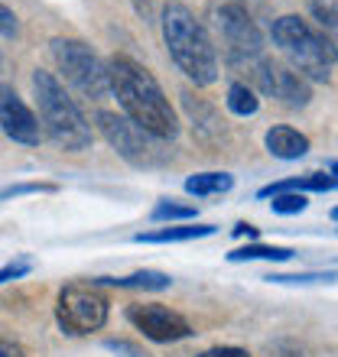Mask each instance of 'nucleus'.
<instances>
[{"label": "nucleus", "mask_w": 338, "mask_h": 357, "mask_svg": "<svg viewBox=\"0 0 338 357\" xmlns=\"http://www.w3.org/2000/svg\"><path fill=\"white\" fill-rule=\"evenodd\" d=\"M198 357H251V354L241 348H212V351H202Z\"/></svg>", "instance_id": "bb28decb"}, {"label": "nucleus", "mask_w": 338, "mask_h": 357, "mask_svg": "<svg viewBox=\"0 0 338 357\" xmlns=\"http://www.w3.org/2000/svg\"><path fill=\"white\" fill-rule=\"evenodd\" d=\"M108 78H111V91L117 94L124 114L137 127H143L163 143L176 140L179 133L176 111H172L169 98L163 94V88L156 85V78L140 62H133L127 56H114L108 62Z\"/></svg>", "instance_id": "f257e3e1"}, {"label": "nucleus", "mask_w": 338, "mask_h": 357, "mask_svg": "<svg viewBox=\"0 0 338 357\" xmlns=\"http://www.w3.org/2000/svg\"><path fill=\"white\" fill-rule=\"evenodd\" d=\"M52 59H56L59 72L66 75V82L75 91H82L91 101H101L104 94L111 91V78H108V66L94 56L91 49L84 46L82 39H52L49 43Z\"/></svg>", "instance_id": "423d86ee"}, {"label": "nucleus", "mask_w": 338, "mask_h": 357, "mask_svg": "<svg viewBox=\"0 0 338 357\" xmlns=\"http://www.w3.org/2000/svg\"><path fill=\"white\" fill-rule=\"evenodd\" d=\"M0 357H27V351L20 348V344H13V341L0 338Z\"/></svg>", "instance_id": "cd10ccee"}, {"label": "nucleus", "mask_w": 338, "mask_h": 357, "mask_svg": "<svg viewBox=\"0 0 338 357\" xmlns=\"http://www.w3.org/2000/svg\"><path fill=\"white\" fill-rule=\"evenodd\" d=\"M235 237H247V241H257V227H254V225H244V221H241V225L235 227Z\"/></svg>", "instance_id": "c85d7f7f"}, {"label": "nucleus", "mask_w": 338, "mask_h": 357, "mask_svg": "<svg viewBox=\"0 0 338 357\" xmlns=\"http://www.w3.org/2000/svg\"><path fill=\"white\" fill-rule=\"evenodd\" d=\"M49 188L52 185H10L0 192V202H3V198H13V195H27V192H49Z\"/></svg>", "instance_id": "a878e982"}, {"label": "nucleus", "mask_w": 338, "mask_h": 357, "mask_svg": "<svg viewBox=\"0 0 338 357\" xmlns=\"http://www.w3.org/2000/svg\"><path fill=\"white\" fill-rule=\"evenodd\" d=\"M332 221H338V208H332Z\"/></svg>", "instance_id": "7c9ffc66"}, {"label": "nucleus", "mask_w": 338, "mask_h": 357, "mask_svg": "<svg viewBox=\"0 0 338 357\" xmlns=\"http://www.w3.org/2000/svg\"><path fill=\"white\" fill-rule=\"evenodd\" d=\"M251 75H254V85L257 91L273 98V101L286 104V107H306L312 98V88L309 82L296 72V68L283 66V62H270V59H260L251 66Z\"/></svg>", "instance_id": "1a4fd4ad"}, {"label": "nucleus", "mask_w": 338, "mask_h": 357, "mask_svg": "<svg viewBox=\"0 0 338 357\" xmlns=\"http://www.w3.org/2000/svg\"><path fill=\"white\" fill-rule=\"evenodd\" d=\"M163 39H166L169 59L196 85H212L218 78V56L212 46V36L186 3L169 0L163 7Z\"/></svg>", "instance_id": "f03ea898"}, {"label": "nucleus", "mask_w": 338, "mask_h": 357, "mask_svg": "<svg viewBox=\"0 0 338 357\" xmlns=\"http://www.w3.org/2000/svg\"><path fill=\"white\" fill-rule=\"evenodd\" d=\"M101 286H117V289H169L172 280L160 270H137L131 276H101Z\"/></svg>", "instance_id": "2eb2a0df"}, {"label": "nucleus", "mask_w": 338, "mask_h": 357, "mask_svg": "<svg viewBox=\"0 0 338 357\" xmlns=\"http://www.w3.org/2000/svg\"><path fill=\"white\" fill-rule=\"evenodd\" d=\"M257 107H260V98H257V91L247 88L244 82H235V85L228 88V111L231 114L251 117V114H257Z\"/></svg>", "instance_id": "a211bd4d"}, {"label": "nucleus", "mask_w": 338, "mask_h": 357, "mask_svg": "<svg viewBox=\"0 0 338 357\" xmlns=\"http://www.w3.org/2000/svg\"><path fill=\"white\" fill-rule=\"evenodd\" d=\"M20 33V23H17V13L10 7H3L0 3V36H7V39H13Z\"/></svg>", "instance_id": "5701e85b"}, {"label": "nucleus", "mask_w": 338, "mask_h": 357, "mask_svg": "<svg viewBox=\"0 0 338 357\" xmlns=\"http://www.w3.org/2000/svg\"><path fill=\"white\" fill-rule=\"evenodd\" d=\"M231 185H235V176L228 172H196L186 178V192L196 198L221 195V192H231Z\"/></svg>", "instance_id": "f3484780"}, {"label": "nucleus", "mask_w": 338, "mask_h": 357, "mask_svg": "<svg viewBox=\"0 0 338 357\" xmlns=\"http://www.w3.org/2000/svg\"><path fill=\"white\" fill-rule=\"evenodd\" d=\"M196 205H179V202H160L153 208V221H196Z\"/></svg>", "instance_id": "aec40b11"}, {"label": "nucleus", "mask_w": 338, "mask_h": 357, "mask_svg": "<svg viewBox=\"0 0 338 357\" xmlns=\"http://www.w3.org/2000/svg\"><path fill=\"white\" fill-rule=\"evenodd\" d=\"M215 234V225H169L160 231L137 234L140 244H182V241H198V237Z\"/></svg>", "instance_id": "4468645a"}, {"label": "nucleus", "mask_w": 338, "mask_h": 357, "mask_svg": "<svg viewBox=\"0 0 338 357\" xmlns=\"http://www.w3.org/2000/svg\"><path fill=\"white\" fill-rule=\"evenodd\" d=\"M56 319L68 335H91L108 321V299L91 286H66L59 292Z\"/></svg>", "instance_id": "6e6552de"}, {"label": "nucleus", "mask_w": 338, "mask_h": 357, "mask_svg": "<svg viewBox=\"0 0 338 357\" xmlns=\"http://www.w3.org/2000/svg\"><path fill=\"white\" fill-rule=\"evenodd\" d=\"M338 188V178L325 176V172H309V176H300V178H283V182H273V185H263L257 195L260 198H270L277 192H335Z\"/></svg>", "instance_id": "ddd939ff"}, {"label": "nucleus", "mask_w": 338, "mask_h": 357, "mask_svg": "<svg viewBox=\"0 0 338 357\" xmlns=\"http://www.w3.org/2000/svg\"><path fill=\"white\" fill-rule=\"evenodd\" d=\"M98 121V130L104 133V140L111 143L114 150L121 153L131 166H140V169H153V166H163L169 160L166 143L156 140L153 133H147L143 127L127 117V114H111V111H98L94 114Z\"/></svg>", "instance_id": "39448f33"}, {"label": "nucleus", "mask_w": 338, "mask_h": 357, "mask_svg": "<svg viewBox=\"0 0 338 357\" xmlns=\"http://www.w3.org/2000/svg\"><path fill=\"white\" fill-rule=\"evenodd\" d=\"M104 348L114 351V354H124V357H150L147 351H140L137 344H127V341H108Z\"/></svg>", "instance_id": "393cba45"}, {"label": "nucleus", "mask_w": 338, "mask_h": 357, "mask_svg": "<svg viewBox=\"0 0 338 357\" xmlns=\"http://www.w3.org/2000/svg\"><path fill=\"white\" fill-rule=\"evenodd\" d=\"M329 172H332V176L338 178V162H332V169H329Z\"/></svg>", "instance_id": "c756f323"}, {"label": "nucleus", "mask_w": 338, "mask_h": 357, "mask_svg": "<svg viewBox=\"0 0 338 357\" xmlns=\"http://www.w3.org/2000/svg\"><path fill=\"white\" fill-rule=\"evenodd\" d=\"M127 319L137 331H143L150 341H160V344L182 341L192 335V325L179 312L166 309L160 302H133V305H127Z\"/></svg>", "instance_id": "9d476101"}, {"label": "nucleus", "mask_w": 338, "mask_h": 357, "mask_svg": "<svg viewBox=\"0 0 338 357\" xmlns=\"http://www.w3.org/2000/svg\"><path fill=\"white\" fill-rule=\"evenodd\" d=\"M270 282L280 286H312V282H338V270H325V273H270L263 276Z\"/></svg>", "instance_id": "6ab92c4d"}, {"label": "nucleus", "mask_w": 338, "mask_h": 357, "mask_svg": "<svg viewBox=\"0 0 338 357\" xmlns=\"http://www.w3.org/2000/svg\"><path fill=\"white\" fill-rule=\"evenodd\" d=\"M270 36L302 78L329 82L332 68L338 66V46L325 36V29L312 26L309 20L300 17H280L273 20Z\"/></svg>", "instance_id": "7ed1b4c3"}, {"label": "nucleus", "mask_w": 338, "mask_h": 357, "mask_svg": "<svg viewBox=\"0 0 338 357\" xmlns=\"http://www.w3.org/2000/svg\"><path fill=\"white\" fill-rule=\"evenodd\" d=\"M309 10L325 29H338V0H312Z\"/></svg>", "instance_id": "4be33fe9"}, {"label": "nucleus", "mask_w": 338, "mask_h": 357, "mask_svg": "<svg viewBox=\"0 0 338 357\" xmlns=\"http://www.w3.org/2000/svg\"><path fill=\"white\" fill-rule=\"evenodd\" d=\"M0 130L13 143H23V146H39V140H43L36 114L29 111L23 98L10 85H0Z\"/></svg>", "instance_id": "9b49d317"}, {"label": "nucleus", "mask_w": 338, "mask_h": 357, "mask_svg": "<svg viewBox=\"0 0 338 357\" xmlns=\"http://www.w3.org/2000/svg\"><path fill=\"white\" fill-rule=\"evenodd\" d=\"M293 257H296V250H290V247L247 244V247H237V250H231V254H228V260H231V264H251V260H267V264H286V260H293Z\"/></svg>", "instance_id": "dca6fc26"}, {"label": "nucleus", "mask_w": 338, "mask_h": 357, "mask_svg": "<svg viewBox=\"0 0 338 357\" xmlns=\"http://www.w3.org/2000/svg\"><path fill=\"white\" fill-rule=\"evenodd\" d=\"M33 270V264L29 260H13V264L0 266V282H10V280H20V276H27V273Z\"/></svg>", "instance_id": "b1692460"}, {"label": "nucleus", "mask_w": 338, "mask_h": 357, "mask_svg": "<svg viewBox=\"0 0 338 357\" xmlns=\"http://www.w3.org/2000/svg\"><path fill=\"white\" fill-rule=\"evenodd\" d=\"M215 29L218 39L225 46V56L231 59V66H247L260 62L263 52V33L257 29V23L251 20L241 3H225L215 10Z\"/></svg>", "instance_id": "0eeeda50"}, {"label": "nucleus", "mask_w": 338, "mask_h": 357, "mask_svg": "<svg viewBox=\"0 0 338 357\" xmlns=\"http://www.w3.org/2000/svg\"><path fill=\"white\" fill-rule=\"evenodd\" d=\"M33 94H36L39 121L56 146L68 153H82L91 146V127L52 72H33Z\"/></svg>", "instance_id": "20e7f679"}, {"label": "nucleus", "mask_w": 338, "mask_h": 357, "mask_svg": "<svg viewBox=\"0 0 338 357\" xmlns=\"http://www.w3.org/2000/svg\"><path fill=\"white\" fill-rule=\"evenodd\" d=\"M267 150L277 156V160H302L306 153H309V137L300 130H293V127H270L267 130Z\"/></svg>", "instance_id": "f8f14e48"}, {"label": "nucleus", "mask_w": 338, "mask_h": 357, "mask_svg": "<svg viewBox=\"0 0 338 357\" xmlns=\"http://www.w3.org/2000/svg\"><path fill=\"white\" fill-rule=\"evenodd\" d=\"M270 208L277 211V215H302L306 211V205H309V198L302 195V192H277V195H270Z\"/></svg>", "instance_id": "412c9836"}]
</instances>
